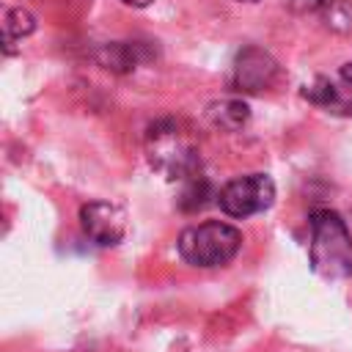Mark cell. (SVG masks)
<instances>
[{"mask_svg":"<svg viewBox=\"0 0 352 352\" xmlns=\"http://www.w3.org/2000/svg\"><path fill=\"white\" fill-rule=\"evenodd\" d=\"M311 270L324 280L352 278V234L333 209L311 212Z\"/></svg>","mask_w":352,"mask_h":352,"instance_id":"obj_1","label":"cell"},{"mask_svg":"<svg viewBox=\"0 0 352 352\" xmlns=\"http://www.w3.org/2000/svg\"><path fill=\"white\" fill-rule=\"evenodd\" d=\"M179 256L192 264V267H223L228 264L239 248H242V234L239 228L220 223V220H206L198 226H190L179 234Z\"/></svg>","mask_w":352,"mask_h":352,"instance_id":"obj_2","label":"cell"},{"mask_svg":"<svg viewBox=\"0 0 352 352\" xmlns=\"http://www.w3.org/2000/svg\"><path fill=\"white\" fill-rule=\"evenodd\" d=\"M217 204L228 217H236V220L267 212L275 204V182L267 173L236 176L220 187Z\"/></svg>","mask_w":352,"mask_h":352,"instance_id":"obj_3","label":"cell"},{"mask_svg":"<svg viewBox=\"0 0 352 352\" xmlns=\"http://www.w3.org/2000/svg\"><path fill=\"white\" fill-rule=\"evenodd\" d=\"M148 157L157 168L168 170L170 179H187L195 173V151L173 121L148 129Z\"/></svg>","mask_w":352,"mask_h":352,"instance_id":"obj_4","label":"cell"},{"mask_svg":"<svg viewBox=\"0 0 352 352\" xmlns=\"http://www.w3.org/2000/svg\"><path fill=\"white\" fill-rule=\"evenodd\" d=\"M80 226L91 242L113 248L126 234V212L110 201H88L80 206Z\"/></svg>","mask_w":352,"mask_h":352,"instance_id":"obj_5","label":"cell"},{"mask_svg":"<svg viewBox=\"0 0 352 352\" xmlns=\"http://www.w3.org/2000/svg\"><path fill=\"white\" fill-rule=\"evenodd\" d=\"M278 77V60L261 47H245L234 60V85L245 94L267 91Z\"/></svg>","mask_w":352,"mask_h":352,"instance_id":"obj_6","label":"cell"},{"mask_svg":"<svg viewBox=\"0 0 352 352\" xmlns=\"http://www.w3.org/2000/svg\"><path fill=\"white\" fill-rule=\"evenodd\" d=\"M140 58H143V55H140V47H138V44H124V41L102 44V47L96 50L99 66H104V69H110V72H116V74L132 72Z\"/></svg>","mask_w":352,"mask_h":352,"instance_id":"obj_7","label":"cell"},{"mask_svg":"<svg viewBox=\"0 0 352 352\" xmlns=\"http://www.w3.org/2000/svg\"><path fill=\"white\" fill-rule=\"evenodd\" d=\"M206 118H209L214 126L226 129V132H236V129H242V126L248 124L250 107H248L242 99H223V102H212V104H209Z\"/></svg>","mask_w":352,"mask_h":352,"instance_id":"obj_8","label":"cell"},{"mask_svg":"<svg viewBox=\"0 0 352 352\" xmlns=\"http://www.w3.org/2000/svg\"><path fill=\"white\" fill-rule=\"evenodd\" d=\"M212 198V184L206 176L201 173H192L184 179V187L179 192V209L184 212H195V209H204Z\"/></svg>","mask_w":352,"mask_h":352,"instance_id":"obj_9","label":"cell"},{"mask_svg":"<svg viewBox=\"0 0 352 352\" xmlns=\"http://www.w3.org/2000/svg\"><path fill=\"white\" fill-rule=\"evenodd\" d=\"M33 30H36V16L28 8H11V11H6V19H3V41H6V50L8 52H11V41L25 38Z\"/></svg>","mask_w":352,"mask_h":352,"instance_id":"obj_10","label":"cell"},{"mask_svg":"<svg viewBox=\"0 0 352 352\" xmlns=\"http://www.w3.org/2000/svg\"><path fill=\"white\" fill-rule=\"evenodd\" d=\"M333 82H336V96H333V104L327 113L352 116V63H344L338 69V74L333 77Z\"/></svg>","mask_w":352,"mask_h":352,"instance_id":"obj_11","label":"cell"},{"mask_svg":"<svg viewBox=\"0 0 352 352\" xmlns=\"http://www.w3.org/2000/svg\"><path fill=\"white\" fill-rule=\"evenodd\" d=\"M322 19L333 33H352V0H327Z\"/></svg>","mask_w":352,"mask_h":352,"instance_id":"obj_12","label":"cell"},{"mask_svg":"<svg viewBox=\"0 0 352 352\" xmlns=\"http://www.w3.org/2000/svg\"><path fill=\"white\" fill-rule=\"evenodd\" d=\"M292 11L297 14H308V11H322L327 6V0H286Z\"/></svg>","mask_w":352,"mask_h":352,"instance_id":"obj_13","label":"cell"},{"mask_svg":"<svg viewBox=\"0 0 352 352\" xmlns=\"http://www.w3.org/2000/svg\"><path fill=\"white\" fill-rule=\"evenodd\" d=\"M121 3H126V6H132V8H146V6H151L154 0H121Z\"/></svg>","mask_w":352,"mask_h":352,"instance_id":"obj_14","label":"cell"},{"mask_svg":"<svg viewBox=\"0 0 352 352\" xmlns=\"http://www.w3.org/2000/svg\"><path fill=\"white\" fill-rule=\"evenodd\" d=\"M234 3H258V0H234Z\"/></svg>","mask_w":352,"mask_h":352,"instance_id":"obj_15","label":"cell"}]
</instances>
